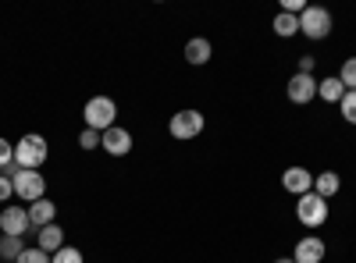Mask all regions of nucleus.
Returning a JSON list of instances; mask_svg holds the SVG:
<instances>
[{
    "instance_id": "obj_1",
    "label": "nucleus",
    "mask_w": 356,
    "mask_h": 263,
    "mask_svg": "<svg viewBox=\"0 0 356 263\" xmlns=\"http://www.w3.org/2000/svg\"><path fill=\"white\" fill-rule=\"evenodd\" d=\"M47 157H50V146H47V139L43 135H22L18 142H15V164L18 167H25V171H40L43 164H47Z\"/></svg>"
},
{
    "instance_id": "obj_2",
    "label": "nucleus",
    "mask_w": 356,
    "mask_h": 263,
    "mask_svg": "<svg viewBox=\"0 0 356 263\" xmlns=\"http://www.w3.org/2000/svg\"><path fill=\"white\" fill-rule=\"evenodd\" d=\"M4 174L15 182V196H18V199H25V203L43 199L47 182H43V174H40V171H25V167H18V164H8Z\"/></svg>"
},
{
    "instance_id": "obj_3",
    "label": "nucleus",
    "mask_w": 356,
    "mask_h": 263,
    "mask_svg": "<svg viewBox=\"0 0 356 263\" xmlns=\"http://www.w3.org/2000/svg\"><path fill=\"white\" fill-rule=\"evenodd\" d=\"M82 114H86V128H93V132H107V128H114V114H118V107H114V100L111 96H93L86 107H82Z\"/></svg>"
},
{
    "instance_id": "obj_4",
    "label": "nucleus",
    "mask_w": 356,
    "mask_h": 263,
    "mask_svg": "<svg viewBox=\"0 0 356 263\" xmlns=\"http://www.w3.org/2000/svg\"><path fill=\"white\" fill-rule=\"evenodd\" d=\"M296 217H300V224H307V228H321L324 221H328V199H321L317 192L300 196V203H296Z\"/></svg>"
},
{
    "instance_id": "obj_5",
    "label": "nucleus",
    "mask_w": 356,
    "mask_h": 263,
    "mask_svg": "<svg viewBox=\"0 0 356 263\" xmlns=\"http://www.w3.org/2000/svg\"><path fill=\"white\" fill-rule=\"evenodd\" d=\"M300 33H303V36H310V40H324V36L332 33V15L324 11V8L307 4V8H303V15H300Z\"/></svg>"
},
{
    "instance_id": "obj_6",
    "label": "nucleus",
    "mask_w": 356,
    "mask_h": 263,
    "mask_svg": "<svg viewBox=\"0 0 356 263\" xmlns=\"http://www.w3.org/2000/svg\"><path fill=\"white\" fill-rule=\"evenodd\" d=\"M203 114L200 110H178V114H171V121H168V132L175 135V139H196L200 132H203Z\"/></svg>"
},
{
    "instance_id": "obj_7",
    "label": "nucleus",
    "mask_w": 356,
    "mask_h": 263,
    "mask_svg": "<svg viewBox=\"0 0 356 263\" xmlns=\"http://www.w3.org/2000/svg\"><path fill=\"white\" fill-rule=\"evenodd\" d=\"M0 228H4V235H25V231L29 228H33V224H29V210L25 207H11V203H8V207L4 210H0Z\"/></svg>"
},
{
    "instance_id": "obj_8",
    "label": "nucleus",
    "mask_w": 356,
    "mask_h": 263,
    "mask_svg": "<svg viewBox=\"0 0 356 263\" xmlns=\"http://www.w3.org/2000/svg\"><path fill=\"white\" fill-rule=\"evenodd\" d=\"M100 146H104L111 157H125V153L132 150V132L122 128V125H114V128H107V132L100 135Z\"/></svg>"
},
{
    "instance_id": "obj_9",
    "label": "nucleus",
    "mask_w": 356,
    "mask_h": 263,
    "mask_svg": "<svg viewBox=\"0 0 356 263\" xmlns=\"http://www.w3.org/2000/svg\"><path fill=\"white\" fill-rule=\"evenodd\" d=\"M289 100L292 103H310L314 96H317V78L314 75H300V71H296L292 78H289Z\"/></svg>"
},
{
    "instance_id": "obj_10",
    "label": "nucleus",
    "mask_w": 356,
    "mask_h": 263,
    "mask_svg": "<svg viewBox=\"0 0 356 263\" xmlns=\"http://www.w3.org/2000/svg\"><path fill=\"white\" fill-rule=\"evenodd\" d=\"M282 185H285V192H292V196H307V192H314V174H310L307 167H289V171L282 174Z\"/></svg>"
},
{
    "instance_id": "obj_11",
    "label": "nucleus",
    "mask_w": 356,
    "mask_h": 263,
    "mask_svg": "<svg viewBox=\"0 0 356 263\" xmlns=\"http://www.w3.org/2000/svg\"><path fill=\"white\" fill-rule=\"evenodd\" d=\"M292 260H296V263H321V260H324V242H321L317 235H307V239H300V242H296V253H292Z\"/></svg>"
},
{
    "instance_id": "obj_12",
    "label": "nucleus",
    "mask_w": 356,
    "mask_h": 263,
    "mask_svg": "<svg viewBox=\"0 0 356 263\" xmlns=\"http://www.w3.org/2000/svg\"><path fill=\"white\" fill-rule=\"evenodd\" d=\"M25 210H29V224H33L36 231L47 228V224H54V217H57V207H54L50 199H36V203H29Z\"/></svg>"
},
{
    "instance_id": "obj_13",
    "label": "nucleus",
    "mask_w": 356,
    "mask_h": 263,
    "mask_svg": "<svg viewBox=\"0 0 356 263\" xmlns=\"http://www.w3.org/2000/svg\"><path fill=\"white\" fill-rule=\"evenodd\" d=\"M36 246H40L43 253H50V256H54L57 249L65 246V231L57 228V224H47V228H40V231H36Z\"/></svg>"
},
{
    "instance_id": "obj_14",
    "label": "nucleus",
    "mask_w": 356,
    "mask_h": 263,
    "mask_svg": "<svg viewBox=\"0 0 356 263\" xmlns=\"http://www.w3.org/2000/svg\"><path fill=\"white\" fill-rule=\"evenodd\" d=\"M211 53H214V46H211V40H203V36H196V40L186 43V61L196 65V68L211 61Z\"/></svg>"
},
{
    "instance_id": "obj_15",
    "label": "nucleus",
    "mask_w": 356,
    "mask_h": 263,
    "mask_svg": "<svg viewBox=\"0 0 356 263\" xmlns=\"http://www.w3.org/2000/svg\"><path fill=\"white\" fill-rule=\"evenodd\" d=\"M339 189H342V178H339L335 171H321V174H314V192H317L321 199H332Z\"/></svg>"
},
{
    "instance_id": "obj_16",
    "label": "nucleus",
    "mask_w": 356,
    "mask_h": 263,
    "mask_svg": "<svg viewBox=\"0 0 356 263\" xmlns=\"http://www.w3.org/2000/svg\"><path fill=\"white\" fill-rule=\"evenodd\" d=\"M317 93H321V100L339 103V100L346 96V85L339 82V75H332V78H321V82H317Z\"/></svg>"
},
{
    "instance_id": "obj_17",
    "label": "nucleus",
    "mask_w": 356,
    "mask_h": 263,
    "mask_svg": "<svg viewBox=\"0 0 356 263\" xmlns=\"http://www.w3.org/2000/svg\"><path fill=\"white\" fill-rule=\"evenodd\" d=\"M275 33L278 36H296V33H300V15H289V11H282L278 18H275Z\"/></svg>"
},
{
    "instance_id": "obj_18",
    "label": "nucleus",
    "mask_w": 356,
    "mask_h": 263,
    "mask_svg": "<svg viewBox=\"0 0 356 263\" xmlns=\"http://www.w3.org/2000/svg\"><path fill=\"white\" fill-rule=\"evenodd\" d=\"M22 249H25V242L18 235H4V239H0V260H18Z\"/></svg>"
},
{
    "instance_id": "obj_19",
    "label": "nucleus",
    "mask_w": 356,
    "mask_h": 263,
    "mask_svg": "<svg viewBox=\"0 0 356 263\" xmlns=\"http://www.w3.org/2000/svg\"><path fill=\"white\" fill-rule=\"evenodd\" d=\"M339 82L346 85V93H356V57H349V61L342 65V71H339Z\"/></svg>"
},
{
    "instance_id": "obj_20",
    "label": "nucleus",
    "mask_w": 356,
    "mask_h": 263,
    "mask_svg": "<svg viewBox=\"0 0 356 263\" xmlns=\"http://www.w3.org/2000/svg\"><path fill=\"white\" fill-rule=\"evenodd\" d=\"M15 263H50V253H43L40 246H25Z\"/></svg>"
},
{
    "instance_id": "obj_21",
    "label": "nucleus",
    "mask_w": 356,
    "mask_h": 263,
    "mask_svg": "<svg viewBox=\"0 0 356 263\" xmlns=\"http://www.w3.org/2000/svg\"><path fill=\"white\" fill-rule=\"evenodd\" d=\"M50 263H82V253L75 246H61V249L50 256Z\"/></svg>"
},
{
    "instance_id": "obj_22",
    "label": "nucleus",
    "mask_w": 356,
    "mask_h": 263,
    "mask_svg": "<svg viewBox=\"0 0 356 263\" xmlns=\"http://www.w3.org/2000/svg\"><path fill=\"white\" fill-rule=\"evenodd\" d=\"M339 107H342V118H346L349 125H356V93H346V96L339 100Z\"/></svg>"
},
{
    "instance_id": "obj_23",
    "label": "nucleus",
    "mask_w": 356,
    "mask_h": 263,
    "mask_svg": "<svg viewBox=\"0 0 356 263\" xmlns=\"http://www.w3.org/2000/svg\"><path fill=\"white\" fill-rule=\"evenodd\" d=\"M8 164H15V142L0 139V171H4Z\"/></svg>"
},
{
    "instance_id": "obj_24",
    "label": "nucleus",
    "mask_w": 356,
    "mask_h": 263,
    "mask_svg": "<svg viewBox=\"0 0 356 263\" xmlns=\"http://www.w3.org/2000/svg\"><path fill=\"white\" fill-rule=\"evenodd\" d=\"M79 146H82V150H97V146H100V132L86 128V132L79 135Z\"/></svg>"
},
{
    "instance_id": "obj_25",
    "label": "nucleus",
    "mask_w": 356,
    "mask_h": 263,
    "mask_svg": "<svg viewBox=\"0 0 356 263\" xmlns=\"http://www.w3.org/2000/svg\"><path fill=\"white\" fill-rule=\"evenodd\" d=\"M15 196V182L8 178V174H0V203H4V207H8V199Z\"/></svg>"
},
{
    "instance_id": "obj_26",
    "label": "nucleus",
    "mask_w": 356,
    "mask_h": 263,
    "mask_svg": "<svg viewBox=\"0 0 356 263\" xmlns=\"http://www.w3.org/2000/svg\"><path fill=\"white\" fill-rule=\"evenodd\" d=\"M314 65H317V57L303 53V57H300V75H314Z\"/></svg>"
},
{
    "instance_id": "obj_27",
    "label": "nucleus",
    "mask_w": 356,
    "mask_h": 263,
    "mask_svg": "<svg viewBox=\"0 0 356 263\" xmlns=\"http://www.w3.org/2000/svg\"><path fill=\"white\" fill-rule=\"evenodd\" d=\"M275 263H296V260H292V256H278Z\"/></svg>"
}]
</instances>
